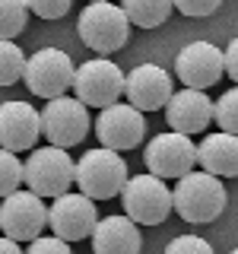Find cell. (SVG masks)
Segmentation results:
<instances>
[{
	"instance_id": "obj_24",
	"label": "cell",
	"mask_w": 238,
	"mask_h": 254,
	"mask_svg": "<svg viewBox=\"0 0 238 254\" xmlns=\"http://www.w3.org/2000/svg\"><path fill=\"white\" fill-rule=\"evenodd\" d=\"M165 254H213L210 242H203L200 235H178L169 242Z\"/></svg>"
},
{
	"instance_id": "obj_23",
	"label": "cell",
	"mask_w": 238,
	"mask_h": 254,
	"mask_svg": "<svg viewBox=\"0 0 238 254\" xmlns=\"http://www.w3.org/2000/svg\"><path fill=\"white\" fill-rule=\"evenodd\" d=\"M22 181H26V175H22L19 156L10 153V149H0V197L16 194Z\"/></svg>"
},
{
	"instance_id": "obj_5",
	"label": "cell",
	"mask_w": 238,
	"mask_h": 254,
	"mask_svg": "<svg viewBox=\"0 0 238 254\" xmlns=\"http://www.w3.org/2000/svg\"><path fill=\"white\" fill-rule=\"evenodd\" d=\"M118 197L124 203V216L137 226H159L172 213V190L156 175H130Z\"/></svg>"
},
{
	"instance_id": "obj_22",
	"label": "cell",
	"mask_w": 238,
	"mask_h": 254,
	"mask_svg": "<svg viewBox=\"0 0 238 254\" xmlns=\"http://www.w3.org/2000/svg\"><path fill=\"white\" fill-rule=\"evenodd\" d=\"M213 121L222 127V133L238 137V86L235 89H226L213 102Z\"/></svg>"
},
{
	"instance_id": "obj_11",
	"label": "cell",
	"mask_w": 238,
	"mask_h": 254,
	"mask_svg": "<svg viewBox=\"0 0 238 254\" xmlns=\"http://www.w3.org/2000/svg\"><path fill=\"white\" fill-rule=\"evenodd\" d=\"M99 213H95V200H89L86 194L67 190V194L54 197V203L48 206V226H51L54 238L60 242H83L92 235Z\"/></svg>"
},
{
	"instance_id": "obj_4",
	"label": "cell",
	"mask_w": 238,
	"mask_h": 254,
	"mask_svg": "<svg viewBox=\"0 0 238 254\" xmlns=\"http://www.w3.org/2000/svg\"><path fill=\"white\" fill-rule=\"evenodd\" d=\"M22 175H26V185L32 194L45 197H60L67 194L70 185L76 181V162L70 159L67 149L58 146H42V149H32L26 165H22Z\"/></svg>"
},
{
	"instance_id": "obj_21",
	"label": "cell",
	"mask_w": 238,
	"mask_h": 254,
	"mask_svg": "<svg viewBox=\"0 0 238 254\" xmlns=\"http://www.w3.org/2000/svg\"><path fill=\"white\" fill-rule=\"evenodd\" d=\"M26 73V51L16 42H0V86H13Z\"/></svg>"
},
{
	"instance_id": "obj_26",
	"label": "cell",
	"mask_w": 238,
	"mask_h": 254,
	"mask_svg": "<svg viewBox=\"0 0 238 254\" xmlns=\"http://www.w3.org/2000/svg\"><path fill=\"white\" fill-rule=\"evenodd\" d=\"M222 0H172V6H178V13L184 16H210L219 10Z\"/></svg>"
},
{
	"instance_id": "obj_27",
	"label": "cell",
	"mask_w": 238,
	"mask_h": 254,
	"mask_svg": "<svg viewBox=\"0 0 238 254\" xmlns=\"http://www.w3.org/2000/svg\"><path fill=\"white\" fill-rule=\"evenodd\" d=\"M26 254H70V245L54 238V235H38L35 242H29Z\"/></svg>"
},
{
	"instance_id": "obj_25",
	"label": "cell",
	"mask_w": 238,
	"mask_h": 254,
	"mask_svg": "<svg viewBox=\"0 0 238 254\" xmlns=\"http://www.w3.org/2000/svg\"><path fill=\"white\" fill-rule=\"evenodd\" d=\"M26 6L42 19H60V16L70 13L73 0H26Z\"/></svg>"
},
{
	"instance_id": "obj_9",
	"label": "cell",
	"mask_w": 238,
	"mask_h": 254,
	"mask_svg": "<svg viewBox=\"0 0 238 254\" xmlns=\"http://www.w3.org/2000/svg\"><path fill=\"white\" fill-rule=\"evenodd\" d=\"M48 229V206L32 190H16L0 203V232L13 242H35Z\"/></svg>"
},
{
	"instance_id": "obj_13",
	"label": "cell",
	"mask_w": 238,
	"mask_h": 254,
	"mask_svg": "<svg viewBox=\"0 0 238 254\" xmlns=\"http://www.w3.org/2000/svg\"><path fill=\"white\" fill-rule=\"evenodd\" d=\"M175 73L184 83V89H200L206 92L210 86H216L222 73H226V64H222V51L210 42H190L178 51L175 58Z\"/></svg>"
},
{
	"instance_id": "obj_30",
	"label": "cell",
	"mask_w": 238,
	"mask_h": 254,
	"mask_svg": "<svg viewBox=\"0 0 238 254\" xmlns=\"http://www.w3.org/2000/svg\"><path fill=\"white\" fill-rule=\"evenodd\" d=\"M229 254H238V248H232V251H229Z\"/></svg>"
},
{
	"instance_id": "obj_28",
	"label": "cell",
	"mask_w": 238,
	"mask_h": 254,
	"mask_svg": "<svg viewBox=\"0 0 238 254\" xmlns=\"http://www.w3.org/2000/svg\"><path fill=\"white\" fill-rule=\"evenodd\" d=\"M222 64H226V73L235 79V86H238V35L229 42V48L222 51Z\"/></svg>"
},
{
	"instance_id": "obj_6",
	"label": "cell",
	"mask_w": 238,
	"mask_h": 254,
	"mask_svg": "<svg viewBox=\"0 0 238 254\" xmlns=\"http://www.w3.org/2000/svg\"><path fill=\"white\" fill-rule=\"evenodd\" d=\"M73 76H76V67L70 61L67 51L60 48H38L32 58H26V79L29 92L38 95V99H60L67 95V89H73Z\"/></svg>"
},
{
	"instance_id": "obj_2",
	"label": "cell",
	"mask_w": 238,
	"mask_h": 254,
	"mask_svg": "<svg viewBox=\"0 0 238 254\" xmlns=\"http://www.w3.org/2000/svg\"><path fill=\"white\" fill-rule=\"evenodd\" d=\"M127 162L121 159V153L115 149H89L79 156L76 162V188L79 194H86L89 200H111L121 194V188L127 185Z\"/></svg>"
},
{
	"instance_id": "obj_31",
	"label": "cell",
	"mask_w": 238,
	"mask_h": 254,
	"mask_svg": "<svg viewBox=\"0 0 238 254\" xmlns=\"http://www.w3.org/2000/svg\"><path fill=\"white\" fill-rule=\"evenodd\" d=\"M89 3H102V0H89Z\"/></svg>"
},
{
	"instance_id": "obj_18",
	"label": "cell",
	"mask_w": 238,
	"mask_h": 254,
	"mask_svg": "<svg viewBox=\"0 0 238 254\" xmlns=\"http://www.w3.org/2000/svg\"><path fill=\"white\" fill-rule=\"evenodd\" d=\"M197 162L206 175L216 178H238V137L232 133H210L197 146Z\"/></svg>"
},
{
	"instance_id": "obj_8",
	"label": "cell",
	"mask_w": 238,
	"mask_h": 254,
	"mask_svg": "<svg viewBox=\"0 0 238 254\" xmlns=\"http://www.w3.org/2000/svg\"><path fill=\"white\" fill-rule=\"evenodd\" d=\"M38 115H42V137L48 140V146L70 149L76 143H83L86 133H89V111L73 95L45 102V108Z\"/></svg>"
},
{
	"instance_id": "obj_14",
	"label": "cell",
	"mask_w": 238,
	"mask_h": 254,
	"mask_svg": "<svg viewBox=\"0 0 238 254\" xmlns=\"http://www.w3.org/2000/svg\"><path fill=\"white\" fill-rule=\"evenodd\" d=\"M124 92H127V105H133L137 111H159L169 105L175 86L172 76L159 64H140L127 73Z\"/></svg>"
},
{
	"instance_id": "obj_19",
	"label": "cell",
	"mask_w": 238,
	"mask_h": 254,
	"mask_svg": "<svg viewBox=\"0 0 238 254\" xmlns=\"http://www.w3.org/2000/svg\"><path fill=\"white\" fill-rule=\"evenodd\" d=\"M121 10L127 13L130 26L140 29H156L172 16V0H121Z\"/></svg>"
},
{
	"instance_id": "obj_1",
	"label": "cell",
	"mask_w": 238,
	"mask_h": 254,
	"mask_svg": "<svg viewBox=\"0 0 238 254\" xmlns=\"http://www.w3.org/2000/svg\"><path fill=\"white\" fill-rule=\"evenodd\" d=\"M172 210H178V216L184 222L203 226L222 216L226 210V185L216 175L187 172L184 178H178V185L172 190Z\"/></svg>"
},
{
	"instance_id": "obj_20",
	"label": "cell",
	"mask_w": 238,
	"mask_h": 254,
	"mask_svg": "<svg viewBox=\"0 0 238 254\" xmlns=\"http://www.w3.org/2000/svg\"><path fill=\"white\" fill-rule=\"evenodd\" d=\"M29 26L26 0H0V42H13Z\"/></svg>"
},
{
	"instance_id": "obj_17",
	"label": "cell",
	"mask_w": 238,
	"mask_h": 254,
	"mask_svg": "<svg viewBox=\"0 0 238 254\" xmlns=\"http://www.w3.org/2000/svg\"><path fill=\"white\" fill-rule=\"evenodd\" d=\"M89 238H92V254H140L143 248L137 222L127 219L124 213L99 219Z\"/></svg>"
},
{
	"instance_id": "obj_7",
	"label": "cell",
	"mask_w": 238,
	"mask_h": 254,
	"mask_svg": "<svg viewBox=\"0 0 238 254\" xmlns=\"http://www.w3.org/2000/svg\"><path fill=\"white\" fill-rule=\"evenodd\" d=\"M124 70L118 67L115 61L108 58H92L86 64L76 67V76H73V99L83 102L86 108H108L115 102H121L124 95Z\"/></svg>"
},
{
	"instance_id": "obj_12",
	"label": "cell",
	"mask_w": 238,
	"mask_h": 254,
	"mask_svg": "<svg viewBox=\"0 0 238 254\" xmlns=\"http://www.w3.org/2000/svg\"><path fill=\"white\" fill-rule=\"evenodd\" d=\"M143 133H146V118L127 102H115V105L102 108L95 118V137L105 149H115V153L140 146Z\"/></svg>"
},
{
	"instance_id": "obj_10",
	"label": "cell",
	"mask_w": 238,
	"mask_h": 254,
	"mask_svg": "<svg viewBox=\"0 0 238 254\" xmlns=\"http://www.w3.org/2000/svg\"><path fill=\"white\" fill-rule=\"evenodd\" d=\"M143 162H146L149 175L156 178H184L187 172H194L197 165V146L190 143V137L184 133H159L146 143L143 149Z\"/></svg>"
},
{
	"instance_id": "obj_29",
	"label": "cell",
	"mask_w": 238,
	"mask_h": 254,
	"mask_svg": "<svg viewBox=\"0 0 238 254\" xmlns=\"http://www.w3.org/2000/svg\"><path fill=\"white\" fill-rule=\"evenodd\" d=\"M0 254H26V251H22L19 248V242H13V238H0Z\"/></svg>"
},
{
	"instance_id": "obj_15",
	"label": "cell",
	"mask_w": 238,
	"mask_h": 254,
	"mask_svg": "<svg viewBox=\"0 0 238 254\" xmlns=\"http://www.w3.org/2000/svg\"><path fill=\"white\" fill-rule=\"evenodd\" d=\"M42 137V115L29 102H3L0 105V149L26 153Z\"/></svg>"
},
{
	"instance_id": "obj_16",
	"label": "cell",
	"mask_w": 238,
	"mask_h": 254,
	"mask_svg": "<svg viewBox=\"0 0 238 254\" xmlns=\"http://www.w3.org/2000/svg\"><path fill=\"white\" fill-rule=\"evenodd\" d=\"M165 121L175 133H203V127L213 121V99L200 89H181L172 92L169 105H165Z\"/></svg>"
},
{
	"instance_id": "obj_3",
	"label": "cell",
	"mask_w": 238,
	"mask_h": 254,
	"mask_svg": "<svg viewBox=\"0 0 238 254\" xmlns=\"http://www.w3.org/2000/svg\"><path fill=\"white\" fill-rule=\"evenodd\" d=\"M79 38H83L86 48L99 51L102 58L111 51H121L130 38V19L121 10V3H111V0H102V3H89L83 13H79Z\"/></svg>"
}]
</instances>
